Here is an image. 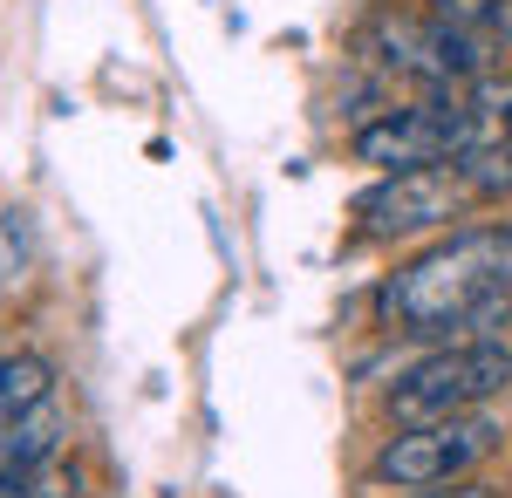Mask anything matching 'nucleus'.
Here are the masks:
<instances>
[{"mask_svg":"<svg viewBox=\"0 0 512 498\" xmlns=\"http://www.w3.org/2000/svg\"><path fill=\"white\" fill-rule=\"evenodd\" d=\"M28 260H35V232H28V212L0 205V294L28 280Z\"/></svg>","mask_w":512,"mask_h":498,"instance_id":"10","label":"nucleus"},{"mask_svg":"<svg viewBox=\"0 0 512 498\" xmlns=\"http://www.w3.org/2000/svg\"><path fill=\"white\" fill-rule=\"evenodd\" d=\"M0 498H76V471H62V464L0 471Z\"/></svg>","mask_w":512,"mask_h":498,"instance_id":"12","label":"nucleus"},{"mask_svg":"<svg viewBox=\"0 0 512 498\" xmlns=\"http://www.w3.org/2000/svg\"><path fill=\"white\" fill-rule=\"evenodd\" d=\"M499 451V423L492 417H444V423H403L390 444L376 451L369 478L376 485H403V492H431V485H458Z\"/></svg>","mask_w":512,"mask_h":498,"instance_id":"5","label":"nucleus"},{"mask_svg":"<svg viewBox=\"0 0 512 498\" xmlns=\"http://www.w3.org/2000/svg\"><path fill=\"white\" fill-rule=\"evenodd\" d=\"M55 396V369H48V355H0V417H21V410H35Z\"/></svg>","mask_w":512,"mask_h":498,"instance_id":"8","label":"nucleus"},{"mask_svg":"<svg viewBox=\"0 0 512 498\" xmlns=\"http://www.w3.org/2000/svg\"><path fill=\"white\" fill-rule=\"evenodd\" d=\"M458 171L478 198H512V137H485L478 151L458 157Z\"/></svg>","mask_w":512,"mask_h":498,"instance_id":"9","label":"nucleus"},{"mask_svg":"<svg viewBox=\"0 0 512 498\" xmlns=\"http://www.w3.org/2000/svg\"><path fill=\"white\" fill-rule=\"evenodd\" d=\"M362 48H369L390 76L424 82L431 96H465L478 76L499 69V55H492L485 41L465 35V28H451V21H437V14H383Z\"/></svg>","mask_w":512,"mask_h":498,"instance_id":"4","label":"nucleus"},{"mask_svg":"<svg viewBox=\"0 0 512 498\" xmlns=\"http://www.w3.org/2000/svg\"><path fill=\"white\" fill-rule=\"evenodd\" d=\"M62 437H69V410L48 396V403H35V410H21V417H0V464H7V471L55 464Z\"/></svg>","mask_w":512,"mask_h":498,"instance_id":"7","label":"nucleus"},{"mask_svg":"<svg viewBox=\"0 0 512 498\" xmlns=\"http://www.w3.org/2000/svg\"><path fill=\"white\" fill-rule=\"evenodd\" d=\"M465 103L478 110L485 137H512V76H478L472 89H465Z\"/></svg>","mask_w":512,"mask_h":498,"instance_id":"11","label":"nucleus"},{"mask_svg":"<svg viewBox=\"0 0 512 498\" xmlns=\"http://www.w3.org/2000/svg\"><path fill=\"white\" fill-rule=\"evenodd\" d=\"M417 498H499L492 485H472V478H458V485H431V492H417Z\"/></svg>","mask_w":512,"mask_h":498,"instance_id":"13","label":"nucleus"},{"mask_svg":"<svg viewBox=\"0 0 512 498\" xmlns=\"http://www.w3.org/2000/svg\"><path fill=\"white\" fill-rule=\"evenodd\" d=\"M383 321L396 335H465L512 307V219L451 226L410 267L383 280Z\"/></svg>","mask_w":512,"mask_h":498,"instance_id":"1","label":"nucleus"},{"mask_svg":"<svg viewBox=\"0 0 512 498\" xmlns=\"http://www.w3.org/2000/svg\"><path fill=\"white\" fill-rule=\"evenodd\" d=\"M478 192L465 185L458 164H424V171H383L369 192L355 198V226L362 239H410V232H437L465 219Z\"/></svg>","mask_w":512,"mask_h":498,"instance_id":"6","label":"nucleus"},{"mask_svg":"<svg viewBox=\"0 0 512 498\" xmlns=\"http://www.w3.org/2000/svg\"><path fill=\"white\" fill-rule=\"evenodd\" d=\"M485 144V123L465 96H424V103H403L383 110L376 123H362L349 137V151L376 171H424V164H458L465 151Z\"/></svg>","mask_w":512,"mask_h":498,"instance_id":"3","label":"nucleus"},{"mask_svg":"<svg viewBox=\"0 0 512 498\" xmlns=\"http://www.w3.org/2000/svg\"><path fill=\"white\" fill-rule=\"evenodd\" d=\"M512 389V348L492 342H451L424 355L417 369H403L390 389V417L403 423H444V417H472L478 403Z\"/></svg>","mask_w":512,"mask_h":498,"instance_id":"2","label":"nucleus"}]
</instances>
